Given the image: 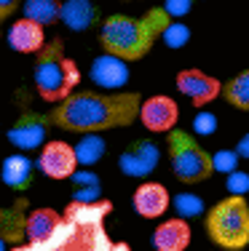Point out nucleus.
<instances>
[{
  "label": "nucleus",
  "mask_w": 249,
  "mask_h": 251,
  "mask_svg": "<svg viewBox=\"0 0 249 251\" xmlns=\"http://www.w3.org/2000/svg\"><path fill=\"white\" fill-rule=\"evenodd\" d=\"M142 97L137 91H70L54 101L49 112L51 126L70 134H99V131L126 128L137 121Z\"/></svg>",
  "instance_id": "obj_1"
},
{
  "label": "nucleus",
  "mask_w": 249,
  "mask_h": 251,
  "mask_svg": "<svg viewBox=\"0 0 249 251\" xmlns=\"http://www.w3.org/2000/svg\"><path fill=\"white\" fill-rule=\"evenodd\" d=\"M171 25V14L158 5L150 8L145 16L134 19L126 14H112L102 22L99 29V43L110 53L112 59H123V62H137V59L147 56L158 38L166 32Z\"/></svg>",
  "instance_id": "obj_2"
},
{
  "label": "nucleus",
  "mask_w": 249,
  "mask_h": 251,
  "mask_svg": "<svg viewBox=\"0 0 249 251\" xmlns=\"http://www.w3.org/2000/svg\"><path fill=\"white\" fill-rule=\"evenodd\" d=\"M32 77H35V88H38L40 99L51 101V104L64 99L81 83V70L75 64V59H70L64 53L62 38H51L40 46L35 67H32Z\"/></svg>",
  "instance_id": "obj_3"
},
{
  "label": "nucleus",
  "mask_w": 249,
  "mask_h": 251,
  "mask_svg": "<svg viewBox=\"0 0 249 251\" xmlns=\"http://www.w3.org/2000/svg\"><path fill=\"white\" fill-rule=\"evenodd\" d=\"M209 241L220 249L239 251L249 246V203L244 195H228L206 214Z\"/></svg>",
  "instance_id": "obj_4"
},
{
  "label": "nucleus",
  "mask_w": 249,
  "mask_h": 251,
  "mask_svg": "<svg viewBox=\"0 0 249 251\" xmlns=\"http://www.w3.org/2000/svg\"><path fill=\"white\" fill-rule=\"evenodd\" d=\"M166 150L171 160V174L180 179L182 184H198L206 182L215 174V158L201 147L191 131L182 128H169L166 131Z\"/></svg>",
  "instance_id": "obj_5"
},
{
  "label": "nucleus",
  "mask_w": 249,
  "mask_h": 251,
  "mask_svg": "<svg viewBox=\"0 0 249 251\" xmlns=\"http://www.w3.org/2000/svg\"><path fill=\"white\" fill-rule=\"evenodd\" d=\"M110 201H73L67 203L62 219L73 227V249H110L112 243L105 235V217L110 214Z\"/></svg>",
  "instance_id": "obj_6"
},
{
  "label": "nucleus",
  "mask_w": 249,
  "mask_h": 251,
  "mask_svg": "<svg viewBox=\"0 0 249 251\" xmlns=\"http://www.w3.org/2000/svg\"><path fill=\"white\" fill-rule=\"evenodd\" d=\"M38 166L49 179H70L78 171V155L75 147H70L62 139H49L40 145Z\"/></svg>",
  "instance_id": "obj_7"
},
{
  "label": "nucleus",
  "mask_w": 249,
  "mask_h": 251,
  "mask_svg": "<svg viewBox=\"0 0 249 251\" xmlns=\"http://www.w3.org/2000/svg\"><path fill=\"white\" fill-rule=\"evenodd\" d=\"M137 118L142 121L147 131H156V134H166L169 128H174L177 121H180V107L171 97H150V99H142L139 101V112Z\"/></svg>",
  "instance_id": "obj_8"
},
{
  "label": "nucleus",
  "mask_w": 249,
  "mask_h": 251,
  "mask_svg": "<svg viewBox=\"0 0 249 251\" xmlns=\"http://www.w3.org/2000/svg\"><path fill=\"white\" fill-rule=\"evenodd\" d=\"M220 86L222 83L217 77L201 73V70H182L177 73V88L182 97H188L195 107H206L209 101H215L220 97Z\"/></svg>",
  "instance_id": "obj_9"
},
{
  "label": "nucleus",
  "mask_w": 249,
  "mask_h": 251,
  "mask_svg": "<svg viewBox=\"0 0 249 251\" xmlns=\"http://www.w3.org/2000/svg\"><path fill=\"white\" fill-rule=\"evenodd\" d=\"M134 211L139 214L142 219H158L166 214V208H169V190L164 187L161 182H142L137 190H134Z\"/></svg>",
  "instance_id": "obj_10"
},
{
  "label": "nucleus",
  "mask_w": 249,
  "mask_h": 251,
  "mask_svg": "<svg viewBox=\"0 0 249 251\" xmlns=\"http://www.w3.org/2000/svg\"><path fill=\"white\" fill-rule=\"evenodd\" d=\"M51 126L49 115H38V112H27L22 115L16 126L8 131V139L14 142L19 150H32V147H40L46 139V128Z\"/></svg>",
  "instance_id": "obj_11"
},
{
  "label": "nucleus",
  "mask_w": 249,
  "mask_h": 251,
  "mask_svg": "<svg viewBox=\"0 0 249 251\" xmlns=\"http://www.w3.org/2000/svg\"><path fill=\"white\" fill-rule=\"evenodd\" d=\"M43 43H46V27L27 19V16L16 19L8 27V46L16 53H38Z\"/></svg>",
  "instance_id": "obj_12"
},
{
  "label": "nucleus",
  "mask_w": 249,
  "mask_h": 251,
  "mask_svg": "<svg viewBox=\"0 0 249 251\" xmlns=\"http://www.w3.org/2000/svg\"><path fill=\"white\" fill-rule=\"evenodd\" d=\"M62 214L54 208H35L25 219V235H27V249H43L51 232L56 230Z\"/></svg>",
  "instance_id": "obj_13"
},
{
  "label": "nucleus",
  "mask_w": 249,
  "mask_h": 251,
  "mask_svg": "<svg viewBox=\"0 0 249 251\" xmlns=\"http://www.w3.org/2000/svg\"><path fill=\"white\" fill-rule=\"evenodd\" d=\"M153 246L158 251H182L191 246V225L185 219H166L153 232Z\"/></svg>",
  "instance_id": "obj_14"
},
{
  "label": "nucleus",
  "mask_w": 249,
  "mask_h": 251,
  "mask_svg": "<svg viewBox=\"0 0 249 251\" xmlns=\"http://www.w3.org/2000/svg\"><path fill=\"white\" fill-rule=\"evenodd\" d=\"M158 160V152L150 142H137L132 145V150H126L121 155V169L126 176H142L156 166Z\"/></svg>",
  "instance_id": "obj_15"
},
{
  "label": "nucleus",
  "mask_w": 249,
  "mask_h": 251,
  "mask_svg": "<svg viewBox=\"0 0 249 251\" xmlns=\"http://www.w3.org/2000/svg\"><path fill=\"white\" fill-rule=\"evenodd\" d=\"M97 14L99 11L91 0H62L59 19H62L70 29H86L97 22Z\"/></svg>",
  "instance_id": "obj_16"
},
{
  "label": "nucleus",
  "mask_w": 249,
  "mask_h": 251,
  "mask_svg": "<svg viewBox=\"0 0 249 251\" xmlns=\"http://www.w3.org/2000/svg\"><path fill=\"white\" fill-rule=\"evenodd\" d=\"M27 208V201L19 198L11 208H0V238H3V243H16L22 235H25V214Z\"/></svg>",
  "instance_id": "obj_17"
},
{
  "label": "nucleus",
  "mask_w": 249,
  "mask_h": 251,
  "mask_svg": "<svg viewBox=\"0 0 249 251\" xmlns=\"http://www.w3.org/2000/svg\"><path fill=\"white\" fill-rule=\"evenodd\" d=\"M3 182L11 190H27L32 184V163L27 155H11L3 160Z\"/></svg>",
  "instance_id": "obj_18"
},
{
  "label": "nucleus",
  "mask_w": 249,
  "mask_h": 251,
  "mask_svg": "<svg viewBox=\"0 0 249 251\" xmlns=\"http://www.w3.org/2000/svg\"><path fill=\"white\" fill-rule=\"evenodd\" d=\"M220 94L230 107H236L241 112H249V70H241L239 75L225 80L220 86Z\"/></svg>",
  "instance_id": "obj_19"
},
{
  "label": "nucleus",
  "mask_w": 249,
  "mask_h": 251,
  "mask_svg": "<svg viewBox=\"0 0 249 251\" xmlns=\"http://www.w3.org/2000/svg\"><path fill=\"white\" fill-rule=\"evenodd\" d=\"M59 11H62V0H25V16L43 27L56 25Z\"/></svg>",
  "instance_id": "obj_20"
},
{
  "label": "nucleus",
  "mask_w": 249,
  "mask_h": 251,
  "mask_svg": "<svg viewBox=\"0 0 249 251\" xmlns=\"http://www.w3.org/2000/svg\"><path fill=\"white\" fill-rule=\"evenodd\" d=\"M22 0H0V27H3L5 19H11V16L19 11Z\"/></svg>",
  "instance_id": "obj_21"
},
{
  "label": "nucleus",
  "mask_w": 249,
  "mask_h": 251,
  "mask_svg": "<svg viewBox=\"0 0 249 251\" xmlns=\"http://www.w3.org/2000/svg\"><path fill=\"white\" fill-rule=\"evenodd\" d=\"M166 11L171 14V19L174 16H180V14H185L188 8H191V0H166V5H164Z\"/></svg>",
  "instance_id": "obj_22"
},
{
  "label": "nucleus",
  "mask_w": 249,
  "mask_h": 251,
  "mask_svg": "<svg viewBox=\"0 0 249 251\" xmlns=\"http://www.w3.org/2000/svg\"><path fill=\"white\" fill-rule=\"evenodd\" d=\"M126 3H129V0H126Z\"/></svg>",
  "instance_id": "obj_23"
}]
</instances>
